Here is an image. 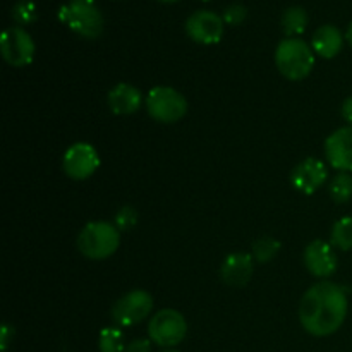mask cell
I'll use <instances>...</instances> for the list:
<instances>
[{
	"instance_id": "obj_31",
	"label": "cell",
	"mask_w": 352,
	"mask_h": 352,
	"mask_svg": "<svg viewBox=\"0 0 352 352\" xmlns=\"http://www.w3.org/2000/svg\"><path fill=\"white\" fill-rule=\"evenodd\" d=\"M160 2H177V0H160Z\"/></svg>"
},
{
	"instance_id": "obj_30",
	"label": "cell",
	"mask_w": 352,
	"mask_h": 352,
	"mask_svg": "<svg viewBox=\"0 0 352 352\" xmlns=\"http://www.w3.org/2000/svg\"><path fill=\"white\" fill-rule=\"evenodd\" d=\"M162 352H181V351H175V349H165V351H162Z\"/></svg>"
},
{
	"instance_id": "obj_32",
	"label": "cell",
	"mask_w": 352,
	"mask_h": 352,
	"mask_svg": "<svg viewBox=\"0 0 352 352\" xmlns=\"http://www.w3.org/2000/svg\"><path fill=\"white\" fill-rule=\"evenodd\" d=\"M203 2H208V0H203Z\"/></svg>"
},
{
	"instance_id": "obj_22",
	"label": "cell",
	"mask_w": 352,
	"mask_h": 352,
	"mask_svg": "<svg viewBox=\"0 0 352 352\" xmlns=\"http://www.w3.org/2000/svg\"><path fill=\"white\" fill-rule=\"evenodd\" d=\"M38 10L34 2L31 0H19L16 2V6L12 7V19L16 21L17 24H30L36 19Z\"/></svg>"
},
{
	"instance_id": "obj_16",
	"label": "cell",
	"mask_w": 352,
	"mask_h": 352,
	"mask_svg": "<svg viewBox=\"0 0 352 352\" xmlns=\"http://www.w3.org/2000/svg\"><path fill=\"white\" fill-rule=\"evenodd\" d=\"M344 47V36L333 24H323L315 31L311 48L316 55L323 58H333L340 54Z\"/></svg>"
},
{
	"instance_id": "obj_9",
	"label": "cell",
	"mask_w": 352,
	"mask_h": 352,
	"mask_svg": "<svg viewBox=\"0 0 352 352\" xmlns=\"http://www.w3.org/2000/svg\"><path fill=\"white\" fill-rule=\"evenodd\" d=\"M100 165V157L89 143H76L67 148L62 158V167L67 177L85 181L91 177Z\"/></svg>"
},
{
	"instance_id": "obj_4",
	"label": "cell",
	"mask_w": 352,
	"mask_h": 352,
	"mask_svg": "<svg viewBox=\"0 0 352 352\" xmlns=\"http://www.w3.org/2000/svg\"><path fill=\"white\" fill-rule=\"evenodd\" d=\"M57 16L60 23H64L69 30L74 31L79 36L88 38V40L98 38L103 33V26H105L103 14L93 3H82L71 0V2L64 3L58 9Z\"/></svg>"
},
{
	"instance_id": "obj_25",
	"label": "cell",
	"mask_w": 352,
	"mask_h": 352,
	"mask_svg": "<svg viewBox=\"0 0 352 352\" xmlns=\"http://www.w3.org/2000/svg\"><path fill=\"white\" fill-rule=\"evenodd\" d=\"M124 352H151V340L148 339H136L126 346Z\"/></svg>"
},
{
	"instance_id": "obj_15",
	"label": "cell",
	"mask_w": 352,
	"mask_h": 352,
	"mask_svg": "<svg viewBox=\"0 0 352 352\" xmlns=\"http://www.w3.org/2000/svg\"><path fill=\"white\" fill-rule=\"evenodd\" d=\"M110 110L117 116H131L138 112L141 107V91L133 85L120 82L116 88H112L107 96Z\"/></svg>"
},
{
	"instance_id": "obj_18",
	"label": "cell",
	"mask_w": 352,
	"mask_h": 352,
	"mask_svg": "<svg viewBox=\"0 0 352 352\" xmlns=\"http://www.w3.org/2000/svg\"><path fill=\"white\" fill-rule=\"evenodd\" d=\"M330 198L336 203L342 205L352 198V175L349 172H340L330 182Z\"/></svg>"
},
{
	"instance_id": "obj_14",
	"label": "cell",
	"mask_w": 352,
	"mask_h": 352,
	"mask_svg": "<svg viewBox=\"0 0 352 352\" xmlns=\"http://www.w3.org/2000/svg\"><path fill=\"white\" fill-rule=\"evenodd\" d=\"M253 256L246 253H234L223 260L220 277L230 287H244L253 275Z\"/></svg>"
},
{
	"instance_id": "obj_17",
	"label": "cell",
	"mask_w": 352,
	"mask_h": 352,
	"mask_svg": "<svg viewBox=\"0 0 352 352\" xmlns=\"http://www.w3.org/2000/svg\"><path fill=\"white\" fill-rule=\"evenodd\" d=\"M308 26V14L302 7H289L282 14V30L287 34V38H296L301 34Z\"/></svg>"
},
{
	"instance_id": "obj_20",
	"label": "cell",
	"mask_w": 352,
	"mask_h": 352,
	"mask_svg": "<svg viewBox=\"0 0 352 352\" xmlns=\"http://www.w3.org/2000/svg\"><path fill=\"white\" fill-rule=\"evenodd\" d=\"M100 352H124V333L119 327H107L100 332L98 339Z\"/></svg>"
},
{
	"instance_id": "obj_27",
	"label": "cell",
	"mask_w": 352,
	"mask_h": 352,
	"mask_svg": "<svg viewBox=\"0 0 352 352\" xmlns=\"http://www.w3.org/2000/svg\"><path fill=\"white\" fill-rule=\"evenodd\" d=\"M340 112H342L344 119L352 126V96H349V98L342 103V110H340Z\"/></svg>"
},
{
	"instance_id": "obj_10",
	"label": "cell",
	"mask_w": 352,
	"mask_h": 352,
	"mask_svg": "<svg viewBox=\"0 0 352 352\" xmlns=\"http://www.w3.org/2000/svg\"><path fill=\"white\" fill-rule=\"evenodd\" d=\"M186 33L196 43H219L223 34V17L212 10H196L186 21Z\"/></svg>"
},
{
	"instance_id": "obj_1",
	"label": "cell",
	"mask_w": 352,
	"mask_h": 352,
	"mask_svg": "<svg viewBox=\"0 0 352 352\" xmlns=\"http://www.w3.org/2000/svg\"><path fill=\"white\" fill-rule=\"evenodd\" d=\"M347 308V289L336 282L323 280L311 285L302 296L299 322L311 336H332L346 322Z\"/></svg>"
},
{
	"instance_id": "obj_2",
	"label": "cell",
	"mask_w": 352,
	"mask_h": 352,
	"mask_svg": "<svg viewBox=\"0 0 352 352\" xmlns=\"http://www.w3.org/2000/svg\"><path fill=\"white\" fill-rule=\"evenodd\" d=\"M275 65L289 81H301L315 65V52L301 38H285L275 50Z\"/></svg>"
},
{
	"instance_id": "obj_21",
	"label": "cell",
	"mask_w": 352,
	"mask_h": 352,
	"mask_svg": "<svg viewBox=\"0 0 352 352\" xmlns=\"http://www.w3.org/2000/svg\"><path fill=\"white\" fill-rule=\"evenodd\" d=\"M280 251V243L274 237H261L253 244V258L260 263H268Z\"/></svg>"
},
{
	"instance_id": "obj_3",
	"label": "cell",
	"mask_w": 352,
	"mask_h": 352,
	"mask_svg": "<svg viewBox=\"0 0 352 352\" xmlns=\"http://www.w3.org/2000/svg\"><path fill=\"white\" fill-rule=\"evenodd\" d=\"M120 244V230L109 222H91L78 236V250L88 260H107Z\"/></svg>"
},
{
	"instance_id": "obj_24",
	"label": "cell",
	"mask_w": 352,
	"mask_h": 352,
	"mask_svg": "<svg viewBox=\"0 0 352 352\" xmlns=\"http://www.w3.org/2000/svg\"><path fill=\"white\" fill-rule=\"evenodd\" d=\"M246 16H248V9L243 6V3H232V6L227 7L226 12H223V23L236 26V24L243 23V21L246 19Z\"/></svg>"
},
{
	"instance_id": "obj_8",
	"label": "cell",
	"mask_w": 352,
	"mask_h": 352,
	"mask_svg": "<svg viewBox=\"0 0 352 352\" xmlns=\"http://www.w3.org/2000/svg\"><path fill=\"white\" fill-rule=\"evenodd\" d=\"M0 48L3 60L12 67H24L33 62L34 41L21 26H10L3 31Z\"/></svg>"
},
{
	"instance_id": "obj_5",
	"label": "cell",
	"mask_w": 352,
	"mask_h": 352,
	"mask_svg": "<svg viewBox=\"0 0 352 352\" xmlns=\"http://www.w3.org/2000/svg\"><path fill=\"white\" fill-rule=\"evenodd\" d=\"M146 110L150 117L162 124L179 122L188 112L184 95L170 86H157L146 95Z\"/></svg>"
},
{
	"instance_id": "obj_19",
	"label": "cell",
	"mask_w": 352,
	"mask_h": 352,
	"mask_svg": "<svg viewBox=\"0 0 352 352\" xmlns=\"http://www.w3.org/2000/svg\"><path fill=\"white\" fill-rule=\"evenodd\" d=\"M330 239H332V246L339 248V250H352V217H344L333 223Z\"/></svg>"
},
{
	"instance_id": "obj_13",
	"label": "cell",
	"mask_w": 352,
	"mask_h": 352,
	"mask_svg": "<svg viewBox=\"0 0 352 352\" xmlns=\"http://www.w3.org/2000/svg\"><path fill=\"white\" fill-rule=\"evenodd\" d=\"M325 157L336 170L352 172V126L340 127L327 138Z\"/></svg>"
},
{
	"instance_id": "obj_26",
	"label": "cell",
	"mask_w": 352,
	"mask_h": 352,
	"mask_svg": "<svg viewBox=\"0 0 352 352\" xmlns=\"http://www.w3.org/2000/svg\"><path fill=\"white\" fill-rule=\"evenodd\" d=\"M12 339H14V329L6 323V325L2 327V340H0V347H2V352L7 351V346H9V342Z\"/></svg>"
},
{
	"instance_id": "obj_29",
	"label": "cell",
	"mask_w": 352,
	"mask_h": 352,
	"mask_svg": "<svg viewBox=\"0 0 352 352\" xmlns=\"http://www.w3.org/2000/svg\"><path fill=\"white\" fill-rule=\"evenodd\" d=\"M76 2H82V3H95V0H76Z\"/></svg>"
},
{
	"instance_id": "obj_23",
	"label": "cell",
	"mask_w": 352,
	"mask_h": 352,
	"mask_svg": "<svg viewBox=\"0 0 352 352\" xmlns=\"http://www.w3.org/2000/svg\"><path fill=\"white\" fill-rule=\"evenodd\" d=\"M138 222V212L133 206H124L117 212L116 215V227L119 230H129L131 227L136 226Z\"/></svg>"
},
{
	"instance_id": "obj_12",
	"label": "cell",
	"mask_w": 352,
	"mask_h": 352,
	"mask_svg": "<svg viewBox=\"0 0 352 352\" xmlns=\"http://www.w3.org/2000/svg\"><path fill=\"white\" fill-rule=\"evenodd\" d=\"M329 179L327 165L318 158H306L299 162L291 174V182L294 189L302 195H313L316 189L322 188Z\"/></svg>"
},
{
	"instance_id": "obj_6",
	"label": "cell",
	"mask_w": 352,
	"mask_h": 352,
	"mask_svg": "<svg viewBox=\"0 0 352 352\" xmlns=\"http://www.w3.org/2000/svg\"><path fill=\"white\" fill-rule=\"evenodd\" d=\"M188 333V322L175 309H160L148 323V336L157 346L172 349L184 340Z\"/></svg>"
},
{
	"instance_id": "obj_28",
	"label": "cell",
	"mask_w": 352,
	"mask_h": 352,
	"mask_svg": "<svg viewBox=\"0 0 352 352\" xmlns=\"http://www.w3.org/2000/svg\"><path fill=\"white\" fill-rule=\"evenodd\" d=\"M346 40L349 41L351 48H352V23L349 24V28H347V33H346Z\"/></svg>"
},
{
	"instance_id": "obj_11",
	"label": "cell",
	"mask_w": 352,
	"mask_h": 352,
	"mask_svg": "<svg viewBox=\"0 0 352 352\" xmlns=\"http://www.w3.org/2000/svg\"><path fill=\"white\" fill-rule=\"evenodd\" d=\"M302 261H305L309 274L320 278H327L336 274L337 265H339L333 246L320 239L313 241L305 248Z\"/></svg>"
},
{
	"instance_id": "obj_7",
	"label": "cell",
	"mask_w": 352,
	"mask_h": 352,
	"mask_svg": "<svg viewBox=\"0 0 352 352\" xmlns=\"http://www.w3.org/2000/svg\"><path fill=\"white\" fill-rule=\"evenodd\" d=\"M153 309V298L146 291H131L116 301L112 308V320L117 327H133L148 318Z\"/></svg>"
}]
</instances>
